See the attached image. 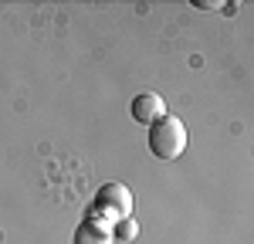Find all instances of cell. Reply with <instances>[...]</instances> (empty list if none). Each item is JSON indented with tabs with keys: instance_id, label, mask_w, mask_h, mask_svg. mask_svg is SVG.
Wrapping results in <instances>:
<instances>
[{
	"instance_id": "obj_1",
	"label": "cell",
	"mask_w": 254,
	"mask_h": 244,
	"mask_svg": "<svg viewBox=\"0 0 254 244\" xmlns=\"http://www.w3.org/2000/svg\"><path fill=\"white\" fill-rule=\"evenodd\" d=\"M126 217H132V190L126 183H105V186H98V193L92 197L88 221L112 227V224L126 221Z\"/></svg>"
},
{
	"instance_id": "obj_2",
	"label": "cell",
	"mask_w": 254,
	"mask_h": 244,
	"mask_svg": "<svg viewBox=\"0 0 254 244\" xmlns=\"http://www.w3.org/2000/svg\"><path fill=\"white\" fill-rule=\"evenodd\" d=\"M149 149L156 160H180L187 149V125L176 116H163L149 125Z\"/></svg>"
},
{
	"instance_id": "obj_3",
	"label": "cell",
	"mask_w": 254,
	"mask_h": 244,
	"mask_svg": "<svg viewBox=\"0 0 254 244\" xmlns=\"http://www.w3.org/2000/svg\"><path fill=\"white\" fill-rule=\"evenodd\" d=\"M166 116V99L156 95V92H142L132 99V119L142 122V125H153L156 119Z\"/></svg>"
},
{
	"instance_id": "obj_4",
	"label": "cell",
	"mask_w": 254,
	"mask_h": 244,
	"mask_svg": "<svg viewBox=\"0 0 254 244\" xmlns=\"http://www.w3.org/2000/svg\"><path fill=\"white\" fill-rule=\"evenodd\" d=\"M71 244H116V238H112V227H105V224L81 221Z\"/></svg>"
},
{
	"instance_id": "obj_5",
	"label": "cell",
	"mask_w": 254,
	"mask_h": 244,
	"mask_svg": "<svg viewBox=\"0 0 254 244\" xmlns=\"http://www.w3.org/2000/svg\"><path fill=\"white\" fill-rule=\"evenodd\" d=\"M136 234H139V224L132 221V217L112 224V238H116V241H136Z\"/></svg>"
},
{
	"instance_id": "obj_6",
	"label": "cell",
	"mask_w": 254,
	"mask_h": 244,
	"mask_svg": "<svg viewBox=\"0 0 254 244\" xmlns=\"http://www.w3.org/2000/svg\"><path fill=\"white\" fill-rule=\"evenodd\" d=\"M196 10H227V3H220V0H193Z\"/></svg>"
}]
</instances>
